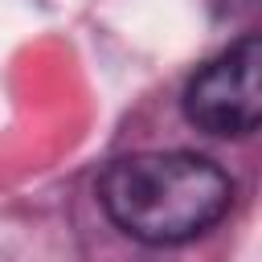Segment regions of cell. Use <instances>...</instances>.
<instances>
[{"label": "cell", "instance_id": "2", "mask_svg": "<svg viewBox=\"0 0 262 262\" xmlns=\"http://www.w3.org/2000/svg\"><path fill=\"white\" fill-rule=\"evenodd\" d=\"M184 119L217 139L262 131V33L233 41L188 78Z\"/></svg>", "mask_w": 262, "mask_h": 262}, {"label": "cell", "instance_id": "1", "mask_svg": "<svg viewBox=\"0 0 262 262\" xmlns=\"http://www.w3.org/2000/svg\"><path fill=\"white\" fill-rule=\"evenodd\" d=\"M98 205L135 242L180 246L209 233L233 205V180L196 151H135L106 164Z\"/></svg>", "mask_w": 262, "mask_h": 262}]
</instances>
